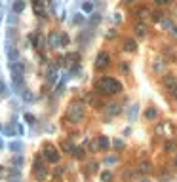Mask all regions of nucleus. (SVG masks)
Returning <instances> with one entry per match:
<instances>
[{
	"mask_svg": "<svg viewBox=\"0 0 177 182\" xmlns=\"http://www.w3.org/2000/svg\"><path fill=\"white\" fill-rule=\"evenodd\" d=\"M95 89H97V93H103V95H112V93L122 91V84L116 82L114 78H101L95 84Z\"/></svg>",
	"mask_w": 177,
	"mask_h": 182,
	"instance_id": "f257e3e1",
	"label": "nucleus"
},
{
	"mask_svg": "<svg viewBox=\"0 0 177 182\" xmlns=\"http://www.w3.org/2000/svg\"><path fill=\"white\" fill-rule=\"evenodd\" d=\"M84 104L82 103H71L69 104V118H71V121L72 123H80L82 121V118H84Z\"/></svg>",
	"mask_w": 177,
	"mask_h": 182,
	"instance_id": "f03ea898",
	"label": "nucleus"
},
{
	"mask_svg": "<svg viewBox=\"0 0 177 182\" xmlns=\"http://www.w3.org/2000/svg\"><path fill=\"white\" fill-rule=\"evenodd\" d=\"M44 157H46L50 163H57L59 161V152L55 150L51 144H46V148H44Z\"/></svg>",
	"mask_w": 177,
	"mask_h": 182,
	"instance_id": "7ed1b4c3",
	"label": "nucleus"
},
{
	"mask_svg": "<svg viewBox=\"0 0 177 182\" xmlns=\"http://www.w3.org/2000/svg\"><path fill=\"white\" fill-rule=\"evenodd\" d=\"M108 61H111V57H108L107 51L97 53V59H95V68H97V70H105V68L108 67Z\"/></svg>",
	"mask_w": 177,
	"mask_h": 182,
	"instance_id": "20e7f679",
	"label": "nucleus"
},
{
	"mask_svg": "<svg viewBox=\"0 0 177 182\" xmlns=\"http://www.w3.org/2000/svg\"><path fill=\"white\" fill-rule=\"evenodd\" d=\"M48 46L50 47H61L63 46V42H61V34H55V32H51L50 36H48Z\"/></svg>",
	"mask_w": 177,
	"mask_h": 182,
	"instance_id": "39448f33",
	"label": "nucleus"
},
{
	"mask_svg": "<svg viewBox=\"0 0 177 182\" xmlns=\"http://www.w3.org/2000/svg\"><path fill=\"white\" fill-rule=\"evenodd\" d=\"M46 0H34V13L38 17H46V8H44Z\"/></svg>",
	"mask_w": 177,
	"mask_h": 182,
	"instance_id": "423d86ee",
	"label": "nucleus"
},
{
	"mask_svg": "<svg viewBox=\"0 0 177 182\" xmlns=\"http://www.w3.org/2000/svg\"><path fill=\"white\" fill-rule=\"evenodd\" d=\"M148 13H151V10H148V8H137V10H135V17H137V21H139V23L147 21Z\"/></svg>",
	"mask_w": 177,
	"mask_h": 182,
	"instance_id": "0eeeda50",
	"label": "nucleus"
},
{
	"mask_svg": "<svg viewBox=\"0 0 177 182\" xmlns=\"http://www.w3.org/2000/svg\"><path fill=\"white\" fill-rule=\"evenodd\" d=\"M34 176H36V178H44V176H46V171H44V165L40 163L38 159L34 161Z\"/></svg>",
	"mask_w": 177,
	"mask_h": 182,
	"instance_id": "6e6552de",
	"label": "nucleus"
},
{
	"mask_svg": "<svg viewBox=\"0 0 177 182\" xmlns=\"http://www.w3.org/2000/svg\"><path fill=\"white\" fill-rule=\"evenodd\" d=\"M122 46H124V51H135L137 50V44H135V40H131V38H126L122 42Z\"/></svg>",
	"mask_w": 177,
	"mask_h": 182,
	"instance_id": "1a4fd4ad",
	"label": "nucleus"
},
{
	"mask_svg": "<svg viewBox=\"0 0 177 182\" xmlns=\"http://www.w3.org/2000/svg\"><path fill=\"white\" fill-rule=\"evenodd\" d=\"M141 175H148V173L152 171V165H151V161H141L139 163V169H137Z\"/></svg>",
	"mask_w": 177,
	"mask_h": 182,
	"instance_id": "9d476101",
	"label": "nucleus"
},
{
	"mask_svg": "<svg viewBox=\"0 0 177 182\" xmlns=\"http://www.w3.org/2000/svg\"><path fill=\"white\" fill-rule=\"evenodd\" d=\"M145 34H147V25H145V23H137V25H135V36L143 38Z\"/></svg>",
	"mask_w": 177,
	"mask_h": 182,
	"instance_id": "9b49d317",
	"label": "nucleus"
},
{
	"mask_svg": "<svg viewBox=\"0 0 177 182\" xmlns=\"http://www.w3.org/2000/svg\"><path fill=\"white\" fill-rule=\"evenodd\" d=\"M164 86L170 87V89H175V87H177L175 78H173V76H166V78H164Z\"/></svg>",
	"mask_w": 177,
	"mask_h": 182,
	"instance_id": "f8f14e48",
	"label": "nucleus"
},
{
	"mask_svg": "<svg viewBox=\"0 0 177 182\" xmlns=\"http://www.w3.org/2000/svg\"><path fill=\"white\" fill-rule=\"evenodd\" d=\"M14 11H15V13L25 11V0H17V2H14Z\"/></svg>",
	"mask_w": 177,
	"mask_h": 182,
	"instance_id": "ddd939ff",
	"label": "nucleus"
},
{
	"mask_svg": "<svg viewBox=\"0 0 177 182\" xmlns=\"http://www.w3.org/2000/svg\"><path fill=\"white\" fill-rule=\"evenodd\" d=\"M156 116H158V112H156V108H147V110H145V118H147V120H154L156 118Z\"/></svg>",
	"mask_w": 177,
	"mask_h": 182,
	"instance_id": "4468645a",
	"label": "nucleus"
},
{
	"mask_svg": "<svg viewBox=\"0 0 177 182\" xmlns=\"http://www.w3.org/2000/svg\"><path fill=\"white\" fill-rule=\"evenodd\" d=\"M97 146L103 148V150H107V148H108V139H107V137H99V139H97Z\"/></svg>",
	"mask_w": 177,
	"mask_h": 182,
	"instance_id": "2eb2a0df",
	"label": "nucleus"
},
{
	"mask_svg": "<svg viewBox=\"0 0 177 182\" xmlns=\"http://www.w3.org/2000/svg\"><path fill=\"white\" fill-rule=\"evenodd\" d=\"M48 80H50V82H55V80H57V68L55 67H51L50 70H48Z\"/></svg>",
	"mask_w": 177,
	"mask_h": 182,
	"instance_id": "dca6fc26",
	"label": "nucleus"
},
{
	"mask_svg": "<svg viewBox=\"0 0 177 182\" xmlns=\"http://www.w3.org/2000/svg\"><path fill=\"white\" fill-rule=\"evenodd\" d=\"M61 146H63V150H65V152H74V146H72V142H71V140H65V142H63L61 144Z\"/></svg>",
	"mask_w": 177,
	"mask_h": 182,
	"instance_id": "f3484780",
	"label": "nucleus"
},
{
	"mask_svg": "<svg viewBox=\"0 0 177 182\" xmlns=\"http://www.w3.org/2000/svg\"><path fill=\"white\" fill-rule=\"evenodd\" d=\"M101 180H103V182H111V180H112V173H111V171H103V173H101Z\"/></svg>",
	"mask_w": 177,
	"mask_h": 182,
	"instance_id": "a211bd4d",
	"label": "nucleus"
},
{
	"mask_svg": "<svg viewBox=\"0 0 177 182\" xmlns=\"http://www.w3.org/2000/svg\"><path fill=\"white\" fill-rule=\"evenodd\" d=\"M82 10L86 11V13H91V11H93V4H91V2H84L82 4Z\"/></svg>",
	"mask_w": 177,
	"mask_h": 182,
	"instance_id": "6ab92c4d",
	"label": "nucleus"
},
{
	"mask_svg": "<svg viewBox=\"0 0 177 182\" xmlns=\"http://www.w3.org/2000/svg\"><path fill=\"white\" fill-rule=\"evenodd\" d=\"M108 106H111V108H108V114H111V116H114V114H118V112H120L118 104H108Z\"/></svg>",
	"mask_w": 177,
	"mask_h": 182,
	"instance_id": "aec40b11",
	"label": "nucleus"
},
{
	"mask_svg": "<svg viewBox=\"0 0 177 182\" xmlns=\"http://www.w3.org/2000/svg\"><path fill=\"white\" fill-rule=\"evenodd\" d=\"M164 150H166V152H173L175 150V144L171 142V140H168V142L164 144Z\"/></svg>",
	"mask_w": 177,
	"mask_h": 182,
	"instance_id": "412c9836",
	"label": "nucleus"
},
{
	"mask_svg": "<svg viewBox=\"0 0 177 182\" xmlns=\"http://www.w3.org/2000/svg\"><path fill=\"white\" fill-rule=\"evenodd\" d=\"M72 154H74V157H82L84 156V150H82V148H74V152H72Z\"/></svg>",
	"mask_w": 177,
	"mask_h": 182,
	"instance_id": "4be33fe9",
	"label": "nucleus"
},
{
	"mask_svg": "<svg viewBox=\"0 0 177 182\" xmlns=\"http://www.w3.org/2000/svg\"><path fill=\"white\" fill-rule=\"evenodd\" d=\"M10 150H15V152L21 150V144H19V142H11V144H10Z\"/></svg>",
	"mask_w": 177,
	"mask_h": 182,
	"instance_id": "5701e85b",
	"label": "nucleus"
},
{
	"mask_svg": "<svg viewBox=\"0 0 177 182\" xmlns=\"http://www.w3.org/2000/svg\"><path fill=\"white\" fill-rule=\"evenodd\" d=\"M25 120H27V123H34V116H31V114H25Z\"/></svg>",
	"mask_w": 177,
	"mask_h": 182,
	"instance_id": "b1692460",
	"label": "nucleus"
},
{
	"mask_svg": "<svg viewBox=\"0 0 177 182\" xmlns=\"http://www.w3.org/2000/svg\"><path fill=\"white\" fill-rule=\"evenodd\" d=\"M23 99H27V101H33V95H31L29 91H25V93H23Z\"/></svg>",
	"mask_w": 177,
	"mask_h": 182,
	"instance_id": "393cba45",
	"label": "nucleus"
},
{
	"mask_svg": "<svg viewBox=\"0 0 177 182\" xmlns=\"http://www.w3.org/2000/svg\"><path fill=\"white\" fill-rule=\"evenodd\" d=\"M14 163L17 165V167H19V165H23V157H15V159H14Z\"/></svg>",
	"mask_w": 177,
	"mask_h": 182,
	"instance_id": "a878e982",
	"label": "nucleus"
},
{
	"mask_svg": "<svg viewBox=\"0 0 177 182\" xmlns=\"http://www.w3.org/2000/svg\"><path fill=\"white\" fill-rule=\"evenodd\" d=\"M114 146H116V148H122L124 142H122V140H114Z\"/></svg>",
	"mask_w": 177,
	"mask_h": 182,
	"instance_id": "bb28decb",
	"label": "nucleus"
},
{
	"mask_svg": "<svg viewBox=\"0 0 177 182\" xmlns=\"http://www.w3.org/2000/svg\"><path fill=\"white\" fill-rule=\"evenodd\" d=\"M156 4H168V2H171V0H154Z\"/></svg>",
	"mask_w": 177,
	"mask_h": 182,
	"instance_id": "cd10ccee",
	"label": "nucleus"
},
{
	"mask_svg": "<svg viewBox=\"0 0 177 182\" xmlns=\"http://www.w3.org/2000/svg\"><path fill=\"white\" fill-rule=\"evenodd\" d=\"M4 89H6V84L0 82V93H4Z\"/></svg>",
	"mask_w": 177,
	"mask_h": 182,
	"instance_id": "c85d7f7f",
	"label": "nucleus"
},
{
	"mask_svg": "<svg viewBox=\"0 0 177 182\" xmlns=\"http://www.w3.org/2000/svg\"><path fill=\"white\" fill-rule=\"evenodd\" d=\"M171 34H173L175 38H177V29H175V27H171Z\"/></svg>",
	"mask_w": 177,
	"mask_h": 182,
	"instance_id": "c756f323",
	"label": "nucleus"
},
{
	"mask_svg": "<svg viewBox=\"0 0 177 182\" xmlns=\"http://www.w3.org/2000/svg\"><path fill=\"white\" fill-rule=\"evenodd\" d=\"M173 165H175V167H177V156H175V159H173Z\"/></svg>",
	"mask_w": 177,
	"mask_h": 182,
	"instance_id": "7c9ffc66",
	"label": "nucleus"
},
{
	"mask_svg": "<svg viewBox=\"0 0 177 182\" xmlns=\"http://www.w3.org/2000/svg\"><path fill=\"white\" fill-rule=\"evenodd\" d=\"M141 182H151V180H148V178H143V180H141Z\"/></svg>",
	"mask_w": 177,
	"mask_h": 182,
	"instance_id": "2f4dec72",
	"label": "nucleus"
},
{
	"mask_svg": "<svg viewBox=\"0 0 177 182\" xmlns=\"http://www.w3.org/2000/svg\"><path fill=\"white\" fill-rule=\"evenodd\" d=\"M173 93H175V97H177V87H175V89H173Z\"/></svg>",
	"mask_w": 177,
	"mask_h": 182,
	"instance_id": "473e14b6",
	"label": "nucleus"
},
{
	"mask_svg": "<svg viewBox=\"0 0 177 182\" xmlns=\"http://www.w3.org/2000/svg\"><path fill=\"white\" fill-rule=\"evenodd\" d=\"M0 148H2V140H0Z\"/></svg>",
	"mask_w": 177,
	"mask_h": 182,
	"instance_id": "72a5a7b5",
	"label": "nucleus"
},
{
	"mask_svg": "<svg viewBox=\"0 0 177 182\" xmlns=\"http://www.w3.org/2000/svg\"><path fill=\"white\" fill-rule=\"evenodd\" d=\"M14 182H17V180H14Z\"/></svg>",
	"mask_w": 177,
	"mask_h": 182,
	"instance_id": "f704fd0d",
	"label": "nucleus"
}]
</instances>
